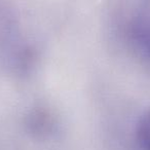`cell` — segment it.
<instances>
[{
	"label": "cell",
	"instance_id": "cell-1",
	"mask_svg": "<svg viewBox=\"0 0 150 150\" xmlns=\"http://www.w3.org/2000/svg\"><path fill=\"white\" fill-rule=\"evenodd\" d=\"M26 123L29 133L37 138L48 137L54 133L56 127V119L54 115L50 110L42 107L30 111Z\"/></svg>",
	"mask_w": 150,
	"mask_h": 150
},
{
	"label": "cell",
	"instance_id": "cell-2",
	"mask_svg": "<svg viewBox=\"0 0 150 150\" xmlns=\"http://www.w3.org/2000/svg\"><path fill=\"white\" fill-rule=\"evenodd\" d=\"M138 144L143 150H150V109L139 119L136 129Z\"/></svg>",
	"mask_w": 150,
	"mask_h": 150
},
{
	"label": "cell",
	"instance_id": "cell-3",
	"mask_svg": "<svg viewBox=\"0 0 150 150\" xmlns=\"http://www.w3.org/2000/svg\"><path fill=\"white\" fill-rule=\"evenodd\" d=\"M140 47L150 57V23L139 24L135 32Z\"/></svg>",
	"mask_w": 150,
	"mask_h": 150
}]
</instances>
